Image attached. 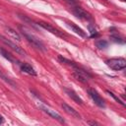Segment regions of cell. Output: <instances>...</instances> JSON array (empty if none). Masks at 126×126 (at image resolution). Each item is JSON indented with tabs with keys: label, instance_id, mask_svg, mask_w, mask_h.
<instances>
[{
	"label": "cell",
	"instance_id": "cell-1",
	"mask_svg": "<svg viewBox=\"0 0 126 126\" xmlns=\"http://www.w3.org/2000/svg\"><path fill=\"white\" fill-rule=\"evenodd\" d=\"M19 29L21 30V32H22L23 35L26 37V39H27L33 47H35L36 49L41 50V51H45V50H46V48H45L43 42H42L37 36H35V35L32 34V32H29L24 27H19Z\"/></svg>",
	"mask_w": 126,
	"mask_h": 126
},
{
	"label": "cell",
	"instance_id": "cell-2",
	"mask_svg": "<svg viewBox=\"0 0 126 126\" xmlns=\"http://www.w3.org/2000/svg\"><path fill=\"white\" fill-rule=\"evenodd\" d=\"M105 63L110 69H112L114 71H119V70H122L126 67V60L122 57L108 59L105 61Z\"/></svg>",
	"mask_w": 126,
	"mask_h": 126
},
{
	"label": "cell",
	"instance_id": "cell-3",
	"mask_svg": "<svg viewBox=\"0 0 126 126\" xmlns=\"http://www.w3.org/2000/svg\"><path fill=\"white\" fill-rule=\"evenodd\" d=\"M74 67V72H73V76L80 82L82 83H87L89 81V79L92 77V75L88 72V71H85L79 67H77L75 64L73 65Z\"/></svg>",
	"mask_w": 126,
	"mask_h": 126
},
{
	"label": "cell",
	"instance_id": "cell-4",
	"mask_svg": "<svg viewBox=\"0 0 126 126\" xmlns=\"http://www.w3.org/2000/svg\"><path fill=\"white\" fill-rule=\"evenodd\" d=\"M0 40L4 43V44H6L8 47H10L12 50H14L16 53H18V54H20V55H27V53H26V51L22 48V47H20L18 44H16L15 42H13L12 40H10L9 38H7V37H5L4 35H2V34H0Z\"/></svg>",
	"mask_w": 126,
	"mask_h": 126
},
{
	"label": "cell",
	"instance_id": "cell-5",
	"mask_svg": "<svg viewBox=\"0 0 126 126\" xmlns=\"http://www.w3.org/2000/svg\"><path fill=\"white\" fill-rule=\"evenodd\" d=\"M72 13L79 19L81 20H86V21H90L93 19V17L91 16L90 13H88L86 10H84L83 8L75 5V6H72Z\"/></svg>",
	"mask_w": 126,
	"mask_h": 126
},
{
	"label": "cell",
	"instance_id": "cell-6",
	"mask_svg": "<svg viewBox=\"0 0 126 126\" xmlns=\"http://www.w3.org/2000/svg\"><path fill=\"white\" fill-rule=\"evenodd\" d=\"M88 94L90 95V97L94 100V102L99 106V107H105V104H104V100L100 97V95L96 93V91H94V89H89L88 90Z\"/></svg>",
	"mask_w": 126,
	"mask_h": 126
},
{
	"label": "cell",
	"instance_id": "cell-7",
	"mask_svg": "<svg viewBox=\"0 0 126 126\" xmlns=\"http://www.w3.org/2000/svg\"><path fill=\"white\" fill-rule=\"evenodd\" d=\"M40 108H41V110H42L43 112L47 113L49 116H51L52 118L56 119V120L59 121L60 123H64V122H65L64 119L62 118V116H61L59 113H57L55 110H53V109H51V108H49V107H46V106H42V105H40Z\"/></svg>",
	"mask_w": 126,
	"mask_h": 126
},
{
	"label": "cell",
	"instance_id": "cell-8",
	"mask_svg": "<svg viewBox=\"0 0 126 126\" xmlns=\"http://www.w3.org/2000/svg\"><path fill=\"white\" fill-rule=\"evenodd\" d=\"M61 107L63 108V110H64L66 113L70 114L71 116L75 117L76 119H81V115L79 114V112H78L77 110H75V109H74L72 106H70V105H68L67 103L63 102V103L61 104Z\"/></svg>",
	"mask_w": 126,
	"mask_h": 126
},
{
	"label": "cell",
	"instance_id": "cell-9",
	"mask_svg": "<svg viewBox=\"0 0 126 126\" xmlns=\"http://www.w3.org/2000/svg\"><path fill=\"white\" fill-rule=\"evenodd\" d=\"M64 91H65V93L68 94V96L69 97H71L76 103H78V104H81V105H83L84 104V101H83V99L79 96V94H77L73 90H70V89H67V88H65L64 89Z\"/></svg>",
	"mask_w": 126,
	"mask_h": 126
},
{
	"label": "cell",
	"instance_id": "cell-10",
	"mask_svg": "<svg viewBox=\"0 0 126 126\" xmlns=\"http://www.w3.org/2000/svg\"><path fill=\"white\" fill-rule=\"evenodd\" d=\"M37 25L38 26H40L41 28H43L44 30H46L47 32H50L51 33H53V34H56V35H58V36H61V34H60V32L55 29V28H53L50 24H48V23H45V22H38L37 23Z\"/></svg>",
	"mask_w": 126,
	"mask_h": 126
},
{
	"label": "cell",
	"instance_id": "cell-11",
	"mask_svg": "<svg viewBox=\"0 0 126 126\" xmlns=\"http://www.w3.org/2000/svg\"><path fill=\"white\" fill-rule=\"evenodd\" d=\"M20 67H21L22 72L27 73L28 75H31V76H36V72L34 71V69L30 64H28V63H21Z\"/></svg>",
	"mask_w": 126,
	"mask_h": 126
},
{
	"label": "cell",
	"instance_id": "cell-12",
	"mask_svg": "<svg viewBox=\"0 0 126 126\" xmlns=\"http://www.w3.org/2000/svg\"><path fill=\"white\" fill-rule=\"evenodd\" d=\"M68 26H69V28L73 31V32H75L77 34H79L80 36H82V37H86L87 36V34H86V32L81 29V28H79L78 26H76L74 23H68Z\"/></svg>",
	"mask_w": 126,
	"mask_h": 126
},
{
	"label": "cell",
	"instance_id": "cell-13",
	"mask_svg": "<svg viewBox=\"0 0 126 126\" xmlns=\"http://www.w3.org/2000/svg\"><path fill=\"white\" fill-rule=\"evenodd\" d=\"M5 32H6V33H7L8 35H10L11 37H13V38L16 39L17 41H20V40H21L20 34H19L15 30H13L12 28H6V29H5Z\"/></svg>",
	"mask_w": 126,
	"mask_h": 126
},
{
	"label": "cell",
	"instance_id": "cell-14",
	"mask_svg": "<svg viewBox=\"0 0 126 126\" xmlns=\"http://www.w3.org/2000/svg\"><path fill=\"white\" fill-rule=\"evenodd\" d=\"M0 79H2L5 83H7V84H9L10 86H12L13 88H16V84L10 79V78H8L4 73H2V71H0Z\"/></svg>",
	"mask_w": 126,
	"mask_h": 126
},
{
	"label": "cell",
	"instance_id": "cell-15",
	"mask_svg": "<svg viewBox=\"0 0 126 126\" xmlns=\"http://www.w3.org/2000/svg\"><path fill=\"white\" fill-rule=\"evenodd\" d=\"M107 44H108L107 41L104 40V39H98V40L95 41V45H96V47H98V48H100V49L107 47Z\"/></svg>",
	"mask_w": 126,
	"mask_h": 126
},
{
	"label": "cell",
	"instance_id": "cell-16",
	"mask_svg": "<svg viewBox=\"0 0 126 126\" xmlns=\"http://www.w3.org/2000/svg\"><path fill=\"white\" fill-rule=\"evenodd\" d=\"M0 53H1V54H2V55H3L7 60H9L10 62H15L14 58H13V57H12V56L7 52V51H5L4 49H0Z\"/></svg>",
	"mask_w": 126,
	"mask_h": 126
},
{
	"label": "cell",
	"instance_id": "cell-17",
	"mask_svg": "<svg viewBox=\"0 0 126 126\" xmlns=\"http://www.w3.org/2000/svg\"><path fill=\"white\" fill-rule=\"evenodd\" d=\"M106 93H107V94H109L111 97H113V98H114V99H115V100H116L118 103H120V104H121V105H123V106L125 105V103H124V102H123V101H122V100H121V99H120V98H119L117 95H115V94H114L112 92H110V91H106Z\"/></svg>",
	"mask_w": 126,
	"mask_h": 126
},
{
	"label": "cell",
	"instance_id": "cell-18",
	"mask_svg": "<svg viewBox=\"0 0 126 126\" xmlns=\"http://www.w3.org/2000/svg\"><path fill=\"white\" fill-rule=\"evenodd\" d=\"M90 31H91V35H90L91 37H93V38H94V37H97V36H98V33L96 32V31H95V30H93V29L90 27Z\"/></svg>",
	"mask_w": 126,
	"mask_h": 126
},
{
	"label": "cell",
	"instance_id": "cell-19",
	"mask_svg": "<svg viewBox=\"0 0 126 126\" xmlns=\"http://www.w3.org/2000/svg\"><path fill=\"white\" fill-rule=\"evenodd\" d=\"M65 2H67L68 4H70L71 6H75L78 5V0H64Z\"/></svg>",
	"mask_w": 126,
	"mask_h": 126
},
{
	"label": "cell",
	"instance_id": "cell-20",
	"mask_svg": "<svg viewBox=\"0 0 126 126\" xmlns=\"http://www.w3.org/2000/svg\"><path fill=\"white\" fill-rule=\"evenodd\" d=\"M88 124H91V125H97L98 123H96V122H94V121H89Z\"/></svg>",
	"mask_w": 126,
	"mask_h": 126
},
{
	"label": "cell",
	"instance_id": "cell-21",
	"mask_svg": "<svg viewBox=\"0 0 126 126\" xmlns=\"http://www.w3.org/2000/svg\"><path fill=\"white\" fill-rule=\"evenodd\" d=\"M1 123H3V117L0 115V124H1Z\"/></svg>",
	"mask_w": 126,
	"mask_h": 126
},
{
	"label": "cell",
	"instance_id": "cell-22",
	"mask_svg": "<svg viewBox=\"0 0 126 126\" xmlns=\"http://www.w3.org/2000/svg\"><path fill=\"white\" fill-rule=\"evenodd\" d=\"M121 1H125V0H121Z\"/></svg>",
	"mask_w": 126,
	"mask_h": 126
}]
</instances>
